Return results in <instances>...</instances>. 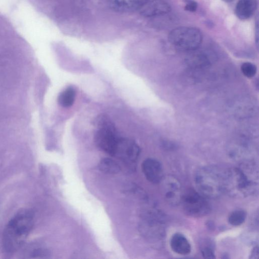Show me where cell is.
I'll return each mask as SVG.
<instances>
[{
  "mask_svg": "<svg viewBox=\"0 0 259 259\" xmlns=\"http://www.w3.org/2000/svg\"><path fill=\"white\" fill-rule=\"evenodd\" d=\"M142 170L146 178L152 184H158L164 178L162 165L156 160H146L142 163Z\"/></svg>",
  "mask_w": 259,
  "mask_h": 259,
  "instance_id": "cell-10",
  "label": "cell"
},
{
  "mask_svg": "<svg viewBox=\"0 0 259 259\" xmlns=\"http://www.w3.org/2000/svg\"><path fill=\"white\" fill-rule=\"evenodd\" d=\"M185 3L184 10L189 12H195L198 9V4L194 0H184Z\"/></svg>",
  "mask_w": 259,
  "mask_h": 259,
  "instance_id": "cell-21",
  "label": "cell"
},
{
  "mask_svg": "<svg viewBox=\"0 0 259 259\" xmlns=\"http://www.w3.org/2000/svg\"><path fill=\"white\" fill-rule=\"evenodd\" d=\"M251 258H258V246H255V248L252 250L250 254Z\"/></svg>",
  "mask_w": 259,
  "mask_h": 259,
  "instance_id": "cell-22",
  "label": "cell"
},
{
  "mask_svg": "<svg viewBox=\"0 0 259 259\" xmlns=\"http://www.w3.org/2000/svg\"><path fill=\"white\" fill-rule=\"evenodd\" d=\"M76 92L72 87H68L64 90L58 96V104L64 108L72 106L74 102Z\"/></svg>",
  "mask_w": 259,
  "mask_h": 259,
  "instance_id": "cell-16",
  "label": "cell"
},
{
  "mask_svg": "<svg viewBox=\"0 0 259 259\" xmlns=\"http://www.w3.org/2000/svg\"><path fill=\"white\" fill-rule=\"evenodd\" d=\"M94 142L101 150L113 156L119 138L114 123L108 116L102 114L95 120Z\"/></svg>",
  "mask_w": 259,
  "mask_h": 259,
  "instance_id": "cell-4",
  "label": "cell"
},
{
  "mask_svg": "<svg viewBox=\"0 0 259 259\" xmlns=\"http://www.w3.org/2000/svg\"><path fill=\"white\" fill-rule=\"evenodd\" d=\"M139 11L142 16L152 18L168 14L170 6L162 0H148Z\"/></svg>",
  "mask_w": 259,
  "mask_h": 259,
  "instance_id": "cell-11",
  "label": "cell"
},
{
  "mask_svg": "<svg viewBox=\"0 0 259 259\" xmlns=\"http://www.w3.org/2000/svg\"><path fill=\"white\" fill-rule=\"evenodd\" d=\"M170 44L177 49L185 52L194 51L201 44L202 36L196 28L181 26L171 30L168 36Z\"/></svg>",
  "mask_w": 259,
  "mask_h": 259,
  "instance_id": "cell-5",
  "label": "cell"
},
{
  "mask_svg": "<svg viewBox=\"0 0 259 259\" xmlns=\"http://www.w3.org/2000/svg\"><path fill=\"white\" fill-rule=\"evenodd\" d=\"M202 254L204 258L214 259L216 258L212 246L208 243L204 244L201 248Z\"/></svg>",
  "mask_w": 259,
  "mask_h": 259,
  "instance_id": "cell-20",
  "label": "cell"
},
{
  "mask_svg": "<svg viewBox=\"0 0 259 259\" xmlns=\"http://www.w3.org/2000/svg\"><path fill=\"white\" fill-rule=\"evenodd\" d=\"M164 197L166 201L172 205H177L180 202L182 196V187L179 181L174 176L164 178Z\"/></svg>",
  "mask_w": 259,
  "mask_h": 259,
  "instance_id": "cell-9",
  "label": "cell"
},
{
  "mask_svg": "<svg viewBox=\"0 0 259 259\" xmlns=\"http://www.w3.org/2000/svg\"><path fill=\"white\" fill-rule=\"evenodd\" d=\"M160 214L155 210L144 211L142 214L140 230L144 236L154 239L162 235V221Z\"/></svg>",
  "mask_w": 259,
  "mask_h": 259,
  "instance_id": "cell-7",
  "label": "cell"
},
{
  "mask_svg": "<svg viewBox=\"0 0 259 259\" xmlns=\"http://www.w3.org/2000/svg\"><path fill=\"white\" fill-rule=\"evenodd\" d=\"M246 218V213L243 210H236L230 215L228 222L234 226H238L242 224Z\"/></svg>",
  "mask_w": 259,
  "mask_h": 259,
  "instance_id": "cell-18",
  "label": "cell"
},
{
  "mask_svg": "<svg viewBox=\"0 0 259 259\" xmlns=\"http://www.w3.org/2000/svg\"><path fill=\"white\" fill-rule=\"evenodd\" d=\"M256 7V0H240L236 8V16L241 20H248L253 15Z\"/></svg>",
  "mask_w": 259,
  "mask_h": 259,
  "instance_id": "cell-14",
  "label": "cell"
},
{
  "mask_svg": "<svg viewBox=\"0 0 259 259\" xmlns=\"http://www.w3.org/2000/svg\"><path fill=\"white\" fill-rule=\"evenodd\" d=\"M34 219L32 210L24 209L10 220L3 234L2 244L6 252L14 253L24 245L32 228Z\"/></svg>",
  "mask_w": 259,
  "mask_h": 259,
  "instance_id": "cell-1",
  "label": "cell"
},
{
  "mask_svg": "<svg viewBox=\"0 0 259 259\" xmlns=\"http://www.w3.org/2000/svg\"><path fill=\"white\" fill-rule=\"evenodd\" d=\"M241 70L243 74L248 78H252L256 72V66L250 62H245L241 66Z\"/></svg>",
  "mask_w": 259,
  "mask_h": 259,
  "instance_id": "cell-19",
  "label": "cell"
},
{
  "mask_svg": "<svg viewBox=\"0 0 259 259\" xmlns=\"http://www.w3.org/2000/svg\"><path fill=\"white\" fill-rule=\"evenodd\" d=\"M170 246L172 251L180 255H188L191 252L192 247L190 242L180 233L175 234L172 236Z\"/></svg>",
  "mask_w": 259,
  "mask_h": 259,
  "instance_id": "cell-13",
  "label": "cell"
},
{
  "mask_svg": "<svg viewBox=\"0 0 259 259\" xmlns=\"http://www.w3.org/2000/svg\"><path fill=\"white\" fill-rule=\"evenodd\" d=\"M148 0H112L110 6L114 11L127 13L140 10Z\"/></svg>",
  "mask_w": 259,
  "mask_h": 259,
  "instance_id": "cell-12",
  "label": "cell"
},
{
  "mask_svg": "<svg viewBox=\"0 0 259 259\" xmlns=\"http://www.w3.org/2000/svg\"><path fill=\"white\" fill-rule=\"evenodd\" d=\"M99 169L106 174H116L121 170L120 164L114 160L110 158L102 159L98 164Z\"/></svg>",
  "mask_w": 259,
  "mask_h": 259,
  "instance_id": "cell-15",
  "label": "cell"
},
{
  "mask_svg": "<svg viewBox=\"0 0 259 259\" xmlns=\"http://www.w3.org/2000/svg\"><path fill=\"white\" fill-rule=\"evenodd\" d=\"M223 1L227 3H230L234 2V0H223Z\"/></svg>",
  "mask_w": 259,
  "mask_h": 259,
  "instance_id": "cell-23",
  "label": "cell"
},
{
  "mask_svg": "<svg viewBox=\"0 0 259 259\" xmlns=\"http://www.w3.org/2000/svg\"><path fill=\"white\" fill-rule=\"evenodd\" d=\"M180 204L185 212L192 218L204 217L210 210L206 198L193 188H188L182 193Z\"/></svg>",
  "mask_w": 259,
  "mask_h": 259,
  "instance_id": "cell-6",
  "label": "cell"
},
{
  "mask_svg": "<svg viewBox=\"0 0 259 259\" xmlns=\"http://www.w3.org/2000/svg\"><path fill=\"white\" fill-rule=\"evenodd\" d=\"M197 190L206 198H216L224 193V172L217 167L205 166L196 172Z\"/></svg>",
  "mask_w": 259,
  "mask_h": 259,
  "instance_id": "cell-2",
  "label": "cell"
},
{
  "mask_svg": "<svg viewBox=\"0 0 259 259\" xmlns=\"http://www.w3.org/2000/svg\"><path fill=\"white\" fill-rule=\"evenodd\" d=\"M140 154V148L134 141L126 138H119L113 156L131 164L136 162Z\"/></svg>",
  "mask_w": 259,
  "mask_h": 259,
  "instance_id": "cell-8",
  "label": "cell"
},
{
  "mask_svg": "<svg viewBox=\"0 0 259 259\" xmlns=\"http://www.w3.org/2000/svg\"><path fill=\"white\" fill-rule=\"evenodd\" d=\"M251 171L232 168L224 172V193L236 198H244L253 194L257 184Z\"/></svg>",
  "mask_w": 259,
  "mask_h": 259,
  "instance_id": "cell-3",
  "label": "cell"
},
{
  "mask_svg": "<svg viewBox=\"0 0 259 259\" xmlns=\"http://www.w3.org/2000/svg\"><path fill=\"white\" fill-rule=\"evenodd\" d=\"M186 60L188 64L195 67L205 66L209 63L208 57L202 53L193 54Z\"/></svg>",
  "mask_w": 259,
  "mask_h": 259,
  "instance_id": "cell-17",
  "label": "cell"
}]
</instances>
